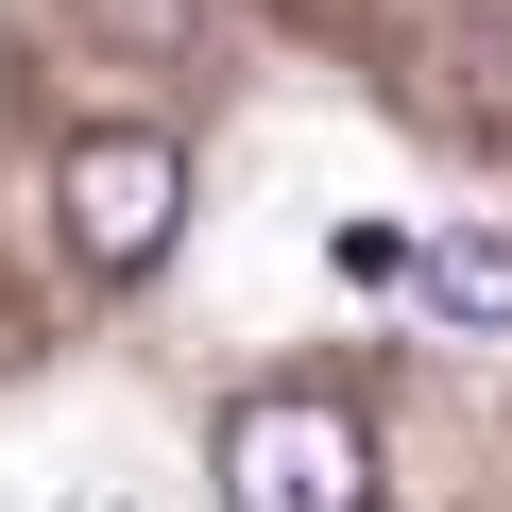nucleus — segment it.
Here are the masks:
<instances>
[{"label":"nucleus","instance_id":"nucleus-1","mask_svg":"<svg viewBox=\"0 0 512 512\" xmlns=\"http://www.w3.org/2000/svg\"><path fill=\"white\" fill-rule=\"evenodd\" d=\"M222 512H376V427H359V393H325V376L239 393V410H222Z\"/></svg>","mask_w":512,"mask_h":512},{"label":"nucleus","instance_id":"nucleus-3","mask_svg":"<svg viewBox=\"0 0 512 512\" xmlns=\"http://www.w3.org/2000/svg\"><path fill=\"white\" fill-rule=\"evenodd\" d=\"M410 308H427V325L512 342V239H410Z\"/></svg>","mask_w":512,"mask_h":512},{"label":"nucleus","instance_id":"nucleus-2","mask_svg":"<svg viewBox=\"0 0 512 512\" xmlns=\"http://www.w3.org/2000/svg\"><path fill=\"white\" fill-rule=\"evenodd\" d=\"M52 222H69V256H86V274L120 291V274H154V256L188 239V154H171L154 120H103V137H69Z\"/></svg>","mask_w":512,"mask_h":512}]
</instances>
